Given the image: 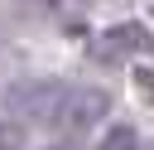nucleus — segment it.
I'll list each match as a JSON object with an SVG mask.
<instances>
[{
  "mask_svg": "<svg viewBox=\"0 0 154 150\" xmlns=\"http://www.w3.org/2000/svg\"><path fill=\"white\" fill-rule=\"evenodd\" d=\"M106 111H111V92H101V87H63L58 111H53V126H63V131H87V126H96Z\"/></svg>",
  "mask_w": 154,
  "mask_h": 150,
  "instance_id": "nucleus-1",
  "label": "nucleus"
},
{
  "mask_svg": "<svg viewBox=\"0 0 154 150\" xmlns=\"http://www.w3.org/2000/svg\"><path fill=\"white\" fill-rule=\"evenodd\" d=\"M144 48H149V29L135 24V19L111 24V29L96 34V44H91V53H96L101 63H120V58H135V53H144Z\"/></svg>",
  "mask_w": 154,
  "mask_h": 150,
  "instance_id": "nucleus-2",
  "label": "nucleus"
},
{
  "mask_svg": "<svg viewBox=\"0 0 154 150\" xmlns=\"http://www.w3.org/2000/svg\"><path fill=\"white\" fill-rule=\"evenodd\" d=\"M58 97H63V82H19V87L10 92V106H14V111H29V116H38V121H53Z\"/></svg>",
  "mask_w": 154,
  "mask_h": 150,
  "instance_id": "nucleus-3",
  "label": "nucleus"
},
{
  "mask_svg": "<svg viewBox=\"0 0 154 150\" xmlns=\"http://www.w3.org/2000/svg\"><path fill=\"white\" fill-rule=\"evenodd\" d=\"M96 150H140V140H135V131L130 126H111L106 135H101V145Z\"/></svg>",
  "mask_w": 154,
  "mask_h": 150,
  "instance_id": "nucleus-4",
  "label": "nucleus"
},
{
  "mask_svg": "<svg viewBox=\"0 0 154 150\" xmlns=\"http://www.w3.org/2000/svg\"><path fill=\"white\" fill-rule=\"evenodd\" d=\"M0 150H24V131L14 121H0Z\"/></svg>",
  "mask_w": 154,
  "mask_h": 150,
  "instance_id": "nucleus-5",
  "label": "nucleus"
},
{
  "mask_svg": "<svg viewBox=\"0 0 154 150\" xmlns=\"http://www.w3.org/2000/svg\"><path fill=\"white\" fill-rule=\"evenodd\" d=\"M38 5H43L48 15H58V19H67V15H77V10L87 5V0H38Z\"/></svg>",
  "mask_w": 154,
  "mask_h": 150,
  "instance_id": "nucleus-6",
  "label": "nucleus"
},
{
  "mask_svg": "<svg viewBox=\"0 0 154 150\" xmlns=\"http://www.w3.org/2000/svg\"><path fill=\"white\" fill-rule=\"evenodd\" d=\"M53 150H63V145H53Z\"/></svg>",
  "mask_w": 154,
  "mask_h": 150,
  "instance_id": "nucleus-7",
  "label": "nucleus"
}]
</instances>
